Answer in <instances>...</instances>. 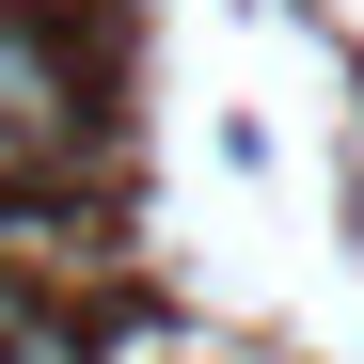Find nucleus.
Returning <instances> with one entry per match:
<instances>
[{
    "mask_svg": "<svg viewBox=\"0 0 364 364\" xmlns=\"http://www.w3.org/2000/svg\"><path fill=\"white\" fill-rule=\"evenodd\" d=\"M0 364H64V333H48V317H0Z\"/></svg>",
    "mask_w": 364,
    "mask_h": 364,
    "instance_id": "obj_1",
    "label": "nucleus"
}]
</instances>
